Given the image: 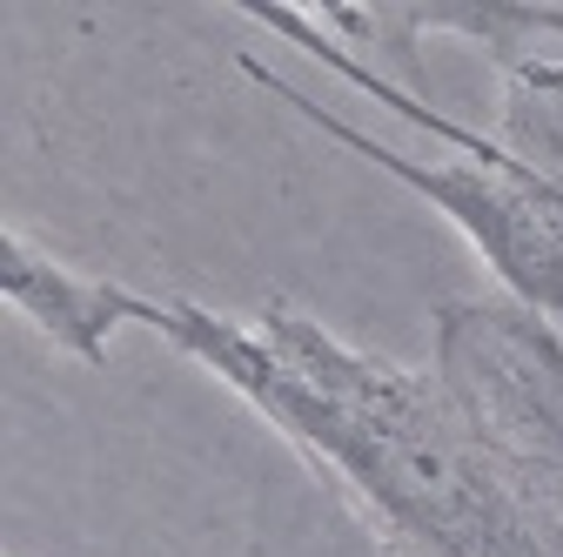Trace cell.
Returning a JSON list of instances; mask_svg holds the SVG:
<instances>
[{"label": "cell", "mask_w": 563, "mask_h": 557, "mask_svg": "<svg viewBox=\"0 0 563 557\" xmlns=\"http://www.w3.org/2000/svg\"><path fill=\"white\" fill-rule=\"evenodd\" d=\"M0 290H8V303L54 342V350L81 357V363H108L114 336L134 329V290L128 283H101V275L54 262L27 229L0 236Z\"/></svg>", "instance_id": "3"}, {"label": "cell", "mask_w": 563, "mask_h": 557, "mask_svg": "<svg viewBox=\"0 0 563 557\" xmlns=\"http://www.w3.org/2000/svg\"><path fill=\"white\" fill-rule=\"evenodd\" d=\"M134 329L235 390L349 504H363L396 557H563V537L437 370H402L289 303L229 316L134 290Z\"/></svg>", "instance_id": "1"}, {"label": "cell", "mask_w": 563, "mask_h": 557, "mask_svg": "<svg viewBox=\"0 0 563 557\" xmlns=\"http://www.w3.org/2000/svg\"><path fill=\"white\" fill-rule=\"evenodd\" d=\"M242 14L262 21L268 34H282L289 47H302L316 67H329V75L349 81L356 95H369V101H383L389 114H402L409 128H422L430 142L456 149V162L402 155V149L376 142L369 128H356V121H342L335 108H322L316 95H302L296 81H282L275 67H262L255 54H235V67H242V75H249L262 95H275L282 108H296L316 134H329L335 149L363 155L369 168H383L389 182H402L409 195L430 201L437 216L489 262V275L504 283V296H510L517 309H530V316H543V323L563 329V182H556V175L517 162L504 142H483L476 128H463V121H450L443 108H430L422 95L396 88L389 75H376L369 61H356V47H342L335 34H322L316 14H296V8H255V0H249Z\"/></svg>", "instance_id": "2"}]
</instances>
